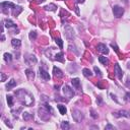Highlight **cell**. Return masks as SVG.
<instances>
[{
    "label": "cell",
    "mask_w": 130,
    "mask_h": 130,
    "mask_svg": "<svg viewBox=\"0 0 130 130\" xmlns=\"http://www.w3.org/2000/svg\"><path fill=\"white\" fill-rule=\"evenodd\" d=\"M44 8H45L46 10H49V11H56V9H57V6H56L55 4L51 3V4H48L47 6H45Z\"/></svg>",
    "instance_id": "cell-24"
},
{
    "label": "cell",
    "mask_w": 130,
    "mask_h": 130,
    "mask_svg": "<svg viewBox=\"0 0 130 130\" xmlns=\"http://www.w3.org/2000/svg\"><path fill=\"white\" fill-rule=\"evenodd\" d=\"M99 61L103 64V65H108L109 64V59L107 58V57H105V56H100L99 57Z\"/></svg>",
    "instance_id": "cell-25"
},
{
    "label": "cell",
    "mask_w": 130,
    "mask_h": 130,
    "mask_svg": "<svg viewBox=\"0 0 130 130\" xmlns=\"http://www.w3.org/2000/svg\"><path fill=\"white\" fill-rule=\"evenodd\" d=\"M113 115L115 116V117H125V118H130V112L126 111V110H120L118 112H114Z\"/></svg>",
    "instance_id": "cell-10"
},
{
    "label": "cell",
    "mask_w": 130,
    "mask_h": 130,
    "mask_svg": "<svg viewBox=\"0 0 130 130\" xmlns=\"http://www.w3.org/2000/svg\"><path fill=\"white\" fill-rule=\"evenodd\" d=\"M14 94L16 95V98L18 99V101L26 107H31L34 104V102H35L33 95L31 93H29L28 91L24 90V88H20V90L15 91Z\"/></svg>",
    "instance_id": "cell-1"
},
{
    "label": "cell",
    "mask_w": 130,
    "mask_h": 130,
    "mask_svg": "<svg viewBox=\"0 0 130 130\" xmlns=\"http://www.w3.org/2000/svg\"><path fill=\"white\" fill-rule=\"evenodd\" d=\"M45 0H38V3H43Z\"/></svg>",
    "instance_id": "cell-46"
},
{
    "label": "cell",
    "mask_w": 130,
    "mask_h": 130,
    "mask_svg": "<svg viewBox=\"0 0 130 130\" xmlns=\"http://www.w3.org/2000/svg\"><path fill=\"white\" fill-rule=\"evenodd\" d=\"M54 60H57V61H59V62H61V63H64L65 60H64V54H63V52L62 51L57 52L55 54V56H54Z\"/></svg>",
    "instance_id": "cell-15"
},
{
    "label": "cell",
    "mask_w": 130,
    "mask_h": 130,
    "mask_svg": "<svg viewBox=\"0 0 130 130\" xmlns=\"http://www.w3.org/2000/svg\"><path fill=\"white\" fill-rule=\"evenodd\" d=\"M55 41H56V44H57L58 47H59V49H62V48H63V41L61 40L60 38H56Z\"/></svg>",
    "instance_id": "cell-29"
},
{
    "label": "cell",
    "mask_w": 130,
    "mask_h": 130,
    "mask_svg": "<svg viewBox=\"0 0 130 130\" xmlns=\"http://www.w3.org/2000/svg\"><path fill=\"white\" fill-rule=\"evenodd\" d=\"M6 78H7V76L5 75V73H1V81H5L6 80Z\"/></svg>",
    "instance_id": "cell-38"
},
{
    "label": "cell",
    "mask_w": 130,
    "mask_h": 130,
    "mask_svg": "<svg viewBox=\"0 0 130 130\" xmlns=\"http://www.w3.org/2000/svg\"><path fill=\"white\" fill-rule=\"evenodd\" d=\"M37 62H38V59L34 54H25L24 55V63L28 66H33Z\"/></svg>",
    "instance_id": "cell-3"
},
{
    "label": "cell",
    "mask_w": 130,
    "mask_h": 130,
    "mask_svg": "<svg viewBox=\"0 0 130 130\" xmlns=\"http://www.w3.org/2000/svg\"><path fill=\"white\" fill-rule=\"evenodd\" d=\"M68 49H69V51H72V52H74L75 54H78V51H76L75 50V46H72L71 44L68 46Z\"/></svg>",
    "instance_id": "cell-33"
},
{
    "label": "cell",
    "mask_w": 130,
    "mask_h": 130,
    "mask_svg": "<svg viewBox=\"0 0 130 130\" xmlns=\"http://www.w3.org/2000/svg\"><path fill=\"white\" fill-rule=\"evenodd\" d=\"M41 98H42V101H43V103L49 102V98H48L47 95H41Z\"/></svg>",
    "instance_id": "cell-35"
},
{
    "label": "cell",
    "mask_w": 130,
    "mask_h": 130,
    "mask_svg": "<svg viewBox=\"0 0 130 130\" xmlns=\"http://www.w3.org/2000/svg\"><path fill=\"white\" fill-rule=\"evenodd\" d=\"M57 108H58V110H59V112H60L61 115H65V114H66L67 109H66V107H65L64 105L59 104V105H57Z\"/></svg>",
    "instance_id": "cell-21"
},
{
    "label": "cell",
    "mask_w": 130,
    "mask_h": 130,
    "mask_svg": "<svg viewBox=\"0 0 130 130\" xmlns=\"http://www.w3.org/2000/svg\"><path fill=\"white\" fill-rule=\"evenodd\" d=\"M121 1H123L124 3H127V2H128V0H121Z\"/></svg>",
    "instance_id": "cell-48"
},
{
    "label": "cell",
    "mask_w": 130,
    "mask_h": 130,
    "mask_svg": "<svg viewBox=\"0 0 130 130\" xmlns=\"http://www.w3.org/2000/svg\"><path fill=\"white\" fill-rule=\"evenodd\" d=\"M94 71L95 72V74H97L99 77H102V76H103V73H102V71L99 69V68H98L97 66H95V67H94Z\"/></svg>",
    "instance_id": "cell-30"
},
{
    "label": "cell",
    "mask_w": 130,
    "mask_h": 130,
    "mask_svg": "<svg viewBox=\"0 0 130 130\" xmlns=\"http://www.w3.org/2000/svg\"><path fill=\"white\" fill-rule=\"evenodd\" d=\"M7 99V104H8V106L10 107V108H12V106H13V97L12 95H7V97H6Z\"/></svg>",
    "instance_id": "cell-28"
},
{
    "label": "cell",
    "mask_w": 130,
    "mask_h": 130,
    "mask_svg": "<svg viewBox=\"0 0 130 130\" xmlns=\"http://www.w3.org/2000/svg\"><path fill=\"white\" fill-rule=\"evenodd\" d=\"M5 124H6V125H8V126H9V128H12V125L9 123V120L6 119V120H5Z\"/></svg>",
    "instance_id": "cell-41"
},
{
    "label": "cell",
    "mask_w": 130,
    "mask_h": 130,
    "mask_svg": "<svg viewBox=\"0 0 130 130\" xmlns=\"http://www.w3.org/2000/svg\"><path fill=\"white\" fill-rule=\"evenodd\" d=\"M114 73L115 75L117 76V78L119 80H122V77H123V70L121 69V67L118 63L115 64V68H114Z\"/></svg>",
    "instance_id": "cell-9"
},
{
    "label": "cell",
    "mask_w": 130,
    "mask_h": 130,
    "mask_svg": "<svg viewBox=\"0 0 130 130\" xmlns=\"http://www.w3.org/2000/svg\"><path fill=\"white\" fill-rule=\"evenodd\" d=\"M83 75L86 78H90V77L93 76V72H92L91 69H88V68H83Z\"/></svg>",
    "instance_id": "cell-20"
},
{
    "label": "cell",
    "mask_w": 130,
    "mask_h": 130,
    "mask_svg": "<svg viewBox=\"0 0 130 130\" xmlns=\"http://www.w3.org/2000/svg\"><path fill=\"white\" fill-rule=\"evenodd\" d=\"M97 86H99V87L101 88V90H103V86H102V84H101V83H97Z\"/></svg>",
    "instance_id": "cell-44"
},
{
    "label": "cell",
    "mask_w": 130,
    "mask_h": 130,
    "mask_svg": "<svg viewBox=\"0 0 130 130\" xmlns=\"http://www.w3.org/2000/svg\"><path fill=\"white\" fill-rule=\"evenodd\" d=\"M3 59H4L5 62H7V63L11 62V61H12V55H11L10 53L6 52V53H4V55H3Z\"/></svg>",
    "instance_id": "cell-22"
},
{
    "label": "cell",
    "mask_w": 130,
    "mask_h": 130,
    "mask_svg": "<svg viewBox=\"0 0 130 130\" xmlns=\"http://www.w3.org/2000/svg\"><path fill=\"white\" fill-rule=\"evenodd\" d=\"M11 45H12V47H14V48L17 49V48H19L20 46H22V41L18 40V39H12Z\"/></svg>",
    "instance_id": "cell-19"
},
{
    "label": "cell",
    "mask_w": 130,
    "mask_h": 130,
    "mask_svg": "<svg viewBox=\"0 0 130 130\" xmlns=\"http://www.w3.org/2000/svg\"><path fill=\"white\" fill-rule=\"evenodd\" d=\"M110 95H111V98H112V100H113V101H115L116 103H117V104H119V101L117 100V98H116V95H115L110 94Z\"/></svg>",
    "instance_id": "cell-37"
},
{
    "label": "cell",
    "mask_w": 130,
    "mask_h": 130,
    "mask_svg": "<svg viewBox=\"0 0 130 130\" xmlns=\"http://www.w3.org/2000/svg\"><path fill=\"white\" fill-rule=\"evenodd\" d=\"M4 25H5L6 29L11 31V34H18V32H19L18 29H17V25L9 18H6L4 20Z\"/></svg>",
    "instance_id": "cell-2"
},
{
    "label": "cell",
    "mask_w": 130,
    "mask_h": 130,
    "mask_svg": "<svg viewBox=\"0 0 130 130\" xmlns=\"http://www.w3.org/2000/svg\"><path fill=\"white\" fill-rule=\"evenodd\" d=\"M16 84H17V83H16V81H15L14 79H13V78H11V79L8 81V83L6 84L5 87H6V90H7V91H11L13 87H15V86H16Z\"/></svg>",
    "instance_id": "cell-16"
},
{
    "label": "cell",
    "mask_w": 130,
    "mask_h": 130,
    "mask_svg": "<svg viewBox=\"0 0 130 130\" xmlns=\"http://www.w3.org/2000/svg\"><path fill=\"white\" fill-rule=\"evenodd\" d=\"M111 47L114 48V50H115L116 53H119V48H118V46L116 45L115 43H111Z\"/></svg>",
    "instance_id": "cell-34"
},
{
    "label": "cell",
    "mask_w": 130,
    "mask_h": 130,
    "mask_svg": "<svg viewBox=\"0 0 130 130\" xmlns=\"http://www.w3.org/2000/svg\"><path fill=\"white\" fill-rule=\"evenodd\" d=\"M23 10H24V9H23V7H22V6L15 5L14 7L12 8V11H11V12H12V15L16 17V16H18V15L20 14V13L23 12Z\"/></svg>",
    "instance_id": "cell-14"
},
{
    "label": "cell",
    "mask_w": 130,
    "mask_h": 130,
    "mask_svg": "<svg viewBox=\"0 0 130 130\" xmlns=\"http://www.w3.org/2000/svg\"><path fill=\"white\" fill-rule=\"evenodd\" d=\"M91 116H92L94 119H98L99 118V115L97 114V112H95L94 109H91Z\"/></svg>",
    "instance_id": "cell-31"
},
{
    "label": "cell",
    "mask_w": 130,
    "mask_h": 130,
    "mask_svg": "<svg viewBox=\"0 0 130 130\" xmlns=\"http://www.w3.org/2000/svg\"><path fill=\"white\" fill-rule=\"evenodd\" d=\"M22 111H23V108H22V107H19V108L17 109V110H11V113H12L13 115H14V116H15V115L17 116V113L22 112Z\"/></svg>",
    "instance_id": "cell-32"
},
{
    "label": "cell",
    "mask_w": 130,
    "mask_h": 130,
    "mask_svg": "<svg viewBox=\"0 0 130 130\" xmlns=\"http://www.w3.org/2000/svg\"><path fill=\"white\" fill-rule=\"evenodd\" d=\"M37 37H38V34H37L36 31H32V32L30 33V35H29V38H30L31 40H36Z\"/></svg>",
    "instance_id": "cell-27"
},
{
    "label": "cell",
    "mask_w": 130,
    "mask_h": 130,
    "mask_svg": "<svg viewBox=\"0 0 130 130\" xmlns=\"http://www.w3.org/2000/svg\"><path fill=\"white\" fill-rule=\"evenodd\" d=\"M23 118L24 121H29V120L33 119V115L30 114L29 112H24V113H23Z\"/></svg>",
    "instance_id": "cell-26"
},
{
    "label": "cell",
    "mask_w": 130,
    "mask_h": 130,
    "mask_svg": "<svg viewBox=\"0 0 130 130\" xmlns=\"http://www.w3.org/2000/svg\"><path fill=\"white\" fill-rule=\"evenodd\" d=\"M126 86H127L128 88H130V78H128L127 81H126Z\"/></svg>",
    "instance_id": "cell-42"
},
{
    "label": "cell",
    "mask_w": 130,
    "mask_h": 130,
    "mask_svg": "<svg viewBox=\"0 0 130 130\" xmlns=\"http://www.w3.org/2000/svg\"><path fill=\"white\" fill-rule=\"evenodd\" d=\"M97 49H98V51H99L100 53L104 54V55H107V54H109V49H108V47H107L105 44H103V43L98 44Z\"/></svg>",
    "instance_id": "cell-11"
},
{
    "label": "cell",
    "mask_w": 130,
    "mask_h": 130,
    "mask_svg": "<svg viewBox=\"0 0 130 130\" xmlns=\"http://www.w3.org/2000/svg\"><path fill=\"white\" fill-rule=\"evenodd\" d=\"M62 92H63L64 97H66L67 99H71V98H73V95H74V91L69 85H64L62 87Z\"/></svg>",
    "instance_id": "cell-7"
},
{
    "label": "cell",
    "mask_w": 130,
    "mask_h": 130,
    "mask_svg": "<svg viewBox=\"0 0 130 130\" xmlns=\"http://www.w3.org/2000/svg\"><path fill=\"white\" fill-rule=\"evenodd\" d=\"M105 129H106V130H108V129H115V127H114L113 125H111V124H108V125H106Z\"/></svg>",
    "instance_id": "cell-39"
},
{
    "label": "cell",
    "mask_w": 130,
    "mask_h": 130,
    "mask_svg": "<svg viewBox=\"0 0 130 130\" xmlns=\"http://www.w3.org/2000/svg\"><path fill=\"white\" fill-rule=\"evenodd\" d=\"M24 73H25L26 77H28L29 79H34V78H35V72H34V70H32V69H25Z\"/></svg>",
    "instance_id": "cell-18"
},
{
    "label": "cell",
    "mask_w": 130,
    "mask_h": 130,
    "mask_svg": "<svg viewBox=\"0 0 130 130\" xmlns=\"http://www.w3.org/2000/svg\"><path fill=\"white\" fill-rule=\"evenodd\" d=\"M97 103H98V105H101L102 103H103V101H102V98H101V97H98V99H97Z\"/></svg>",
    "instance_id": "cell-40"
},
{
    "label": "cell",
    "mask_w": 130,
    "mask_h": 130,
    "mask_svg": "<svg viewBox=\"0 0 130 130\" xmlns=\"http://www.w3.org/2000/svg\"><path fill=\"white\" fill-rule=\"evenodd\" d=\"M50 114H51V112L48 111L44 106H42L39 109V116L42 120H49L50 119Z\"/></svg>",
    "instance_id": "cell-5"
},
{
    "label": "cell",
    "mask_w": 130,
    "mask_h": 130,
    "mask_svg": "<svg viewBox=\"0 0 130 130\" xmlns=\"http://www.w3.org/2000/svg\"><path fill=\"white\" fill-rule=\"evenodd\" d=\"M71 83L73 85L74 88H76V90H80V79L79 78H72L71 79Z\"/></svg>",
    "instance_id": "cell-17"
},
{
    "label": "cell",
    "mask_w": 130,
    "mask_h": 130,
    "mask_svg": "<svg viewBox=\"0 0 130 130\" xmlns=\"http://www.w3.org/2000/svg\"><path fill=\"white\" fill-rule=\"evenodd\" d=\"M123 13H124V8L121 7L119 5H114L113 6V14L116 18H120Z\"/></svg>",
    "instance_id": "cell-8"
},
{
    "label": "cell",
    "mask_w": 130,
    "mask_h": 130,
    "mask_svg": "<svg viewBox=\"0 0 130 130\" xmlns=\"http://www.w3.org/2000/svg\"><path fill=\"white\" fill-rule=\"evenodd\" d=\"M39 72H40L41 78H43L44 80H49V79H50L49 73H48V71H47L46 69H44L43 67H40V68H39Z\"/></svg>",
    "instance_id": "cell-12"
},
{
    "label": "cell",
    "mask_w": 130,
    "mask_h": 130,
    "mask_svg": "<svg viewBox=\"0 0 130 130\" xmlns=\"http://www.w3.org/2000/svg\"><path fill=\"white\" fill-rule=\"evenodd\" d=\"M60 127H61V129H63V130H68L70 128L69 122H68V121H62V122H61V124H60Z\"/></svg>",
    "instance_id": "cell-23"
},
{
    "label": "cell",
    "mask_w": 130,
    "mask_h": 130,
    "mask_svg": "<svg viewBox=\"0 0 130 130\" xmlns=\"http://www.w3.org/2000/svg\"><path fill=\"white\" fill-rule=\"evenodd\" d=\"M53 74H54V76L57 77V78H61V77H63V72L62 70L60 69V68H58L57 66H54L53 67Z\"/></svg>",
    "instance_id": "cell-13"
},
{
    "label": "cell",
    "mask_w": 130,
    "mask_h": 130,
    "mask_svg": "<svg viewBox=\"0 0 130 130\" xmlns=\"http://www.w3.org/2000/svg\"><path fill=\"white\" fill-rule=\"evenodd\" d=\"M75 11H76L77 15H79V8H78V6H75Z\"/></svg>",
    "instance_id": "cell-43"
},
{
    "label": "cell",
    "mask_w": 130,
    "mask_h": 130,
    "mask_svg": "<svg viewBox=\"0 0 130 130\" xmlns=\"http://www.w3.org/2000/svg\"><path fill=\"white\" fill-rule=\"evenodd\" d=\"M124 100H125L126 102H130V92L126 93V95H125V98H124Z\"/></svg>",
    "instance_id": "cell-36"
},
{
    "label": "cell",
    "mask_w": 130,
    "mask_h": 130,
    "mask_svg": "<svg viewBox=\"0 0 130 130\" xmlns=\"http://www.w3.org/2000/svg\"><path fill=\"white\" fill-rule=\"evenodd\" d=\"M1 40H2V41H4V40H5V37H4V35H3V33H2V37H1Z\"/></svg>",
    "instance_id": "cell-47"
},
{
    "label": "cell",
    "mask_w": 130,
    "mask_h": 130,
    "mask_svg": "<svg viewBox=\"0 0 130 130\" xmlns=\"http://www.w3.org/2000/svg\"><path fill=\"white\" fill-rule=\"evenodd\" d=\"M71 113H72V118H73V120L75 122H77V123H80L81 121L83 120V118H84L83 112L77 110V109H72Z\"/></svg>",
    "instance_id": "cell-4"
},
{
    "label": "cell",
    "mask_w": 130,
    "mask_h": 130,
    "mask_svg": "<svg viewBox=\"0 0 130 130\" xmlns=\"http://www.w3.org/2000/svg\"><path fill=\"white\" fill-rule=\"evenodd\" d=\"M64 35H65L67 40H74V38H75L74 30L71 28L70 25H66L64 28Z\"/></svg>",
    "instance_id": "cell-6"
},
{
    "label": "cell",
    "mask_w": 130,
    "mask_h": 130,
    "mask_svg": "<svg viewBox=\"0 0 130 130\" xmlns=\"http://www.w3.org/2000/svg\"><path fill=\"white\" fill-rule=\"evenodd\" d=\"M76 2H77V3H83L84 0H76Z\"/></svg>",
    "instance_id": "cell-45"
}]
</instances>
